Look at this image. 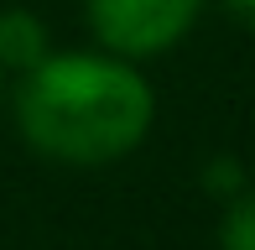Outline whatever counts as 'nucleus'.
<instances>
[{
	"mask_svg": "<svg viewBox=\"0 0 255 250\" xmlns=\"http://www.w3.org/2000/svg\"><path fill=\"white\" fill-rule=\"evenodd\" d=\"M219 5H224L229 16L245 26V31H255V0H219Z\"/></svg>",
	"mask_w": 255,
	"mask_h": 250,
	"instance_id": "39448f33",
	"label": "nucleus"
},
{
	"mask_svg": "<svg viewBox=\"0 0 255 250\" xmlns=\"http://www.w3.org/2000/svg\"><path fill=\"white\" fill-rule=\"evenodd\" d=\"M219 250H255V193L229 203L224 224H219Z\"/></svg>",
	"mask_w": 255,
	"mask_h": 250,
	"instance_id": "20e7f679",
	"label": "nucleus"
},
{
	"mask_svg": "<svg viewBox=\"0 0 255 250\" xmlns=\"http://www.w3.org/2000/svg\"><path fill=\"white\" fill-rule=\"evenodd\" d=\"M203 5L208 0H84L99 47L130 63L161 58L167 47H177L203 16Z\"/></svg>",
	"mask_w": 255,
	"mask_h": 250,
	"instance_id": "f03ea898",
	"label": "nucleus"
},
{
	"mask_svg": "<svg viewBox=\"0 0 255 250\" xmlns=\"http://www.w3.org/2000/svg\"><path fill=\"white\" fill-rule=\"evenodd\" d=\"M16 120L31 151L68 167H99L151 135L156 94L120 52H47L16 94Z\"/></svg>",
	"mask_w": 255,
	"mask_h": 250,
	"instance_id": "f257e3e1",
	"label": "nucleus"
},
{
	"mask_svg": "<svg viewBox=\"0 0 255 250\" xmlns=\"http://www.w3.org/2000/svg\"><path fill=\"white\" fill-rule=\"evenodd\" d=\"M52 52V31L37 10H0V68H16V73H31L42 58Z\"/></svg>",
	"mask_w": 255,
	"mask_h": 250,
	"instance_id": "7ed1b4c3",
	"label": "nucleus"
}]
</instances>
